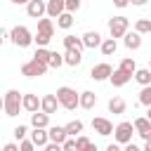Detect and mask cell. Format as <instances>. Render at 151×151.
I'll list each match as a JSON object with an SVG mask.
<instances>
[{"mask_svg": "<svg viewBox=\"0 0 151 151\" xmlns=\"http://www.w3.org/2000/svg\"><path fill=\"white\" fill-rule=\"evenodd\" d=\"M52 35H54V24H52V19H38V31H35V35H33V42L38 45V47H47L50 45V40H52Z\"/></svg>", "mask_w": 151, "mask_h": 151, "instance_id": "6da1fadb", "label": "cell"}, {"mask_svg": "<svg viewBox=\"0 0 151 151\" xmlns=\"http://www.w3.org/2000/svg\"><path fill=\"white\" fill-rule=\"evenodd\" d=\"M57 99H59V104H61L66 111H73V109L80 106V94H78L73 87H66V85L57 90Z\"/></svg>", "mask_w": 151, "mask_h": 151, "instance_id": "7a4b0ae2", "label": "cell"}, {"mask_svg": "<svg viewBox=\"0 0 151 151\" xmlns=\"http://www.w3.org/2000/svg\"><path fill=\"white\" fill-rule=\"evenodd\" d=\"M21 99H24V94H19V90H7V94H5V113L12 116V118L19 116V111L24 109Z\"/></svg>", "mask_w": 151, "mask_h": 151, "instance_id": "3957f363", "label": "cell"}, {"mask_svg": "<svg viewBox=\"0 0 151 151\" xmlns=\"http://www.w3.org/2000/svg\"><path fill=\"white\" fill-rule=\"evenodd\" d=\"M132 132H134V123H130V120H123V123H118L116 127H113V137H116V142L118 144H127V142H132Z\"/></svg>", "mask_w": 151, "mask_h": 151, "instance_id": "277c9868", "label": "cell"}, {"mask_svg": "<svg viewBox=\"0 0 151 151\" xmlns=\"http://www.w3.org/2000/svg\"><path fill=\"white\" fill-rule=\"evenodd\" d=\"M9 38H12V42H14L17 47H28V45L33 42V35H31V31H28L26 26H14V28L9 31Z\"/></svg>", "mask_w": 151, "mask_h": 151, "instance_id": "5b68a950", "label": "cell"}, {"mask_svg": "<svg viewBox=\"0 0 151 151\" xmlns=\"http://www.w3.org/2000/svg\"><path fill=\"white\" fill-rule=\"evenodd\" d=\"M45 71H47V64L45 61H40V59H31V61H26L24 66H21V76H26V78H35V76H45Z\"/></svg>", "mask_w": 151, "mask_h": 151, "instance_id": "8992f818", "label": "cell"}, {"mask_svg": "<svg viewBox=\"0 0 151 151\" xmlns=\"http://www.w3.org/2000/svg\"><path fill=\"white\" fill-rule=\"evenodd\" d=\"M127 28H130L127 17H113V19L109 21V33H111V38H123V35L127 33Z\"/></svg>", "mask_w": 151, "mask_h": 151, "instance_id": "52a82bcc", "label": "cell"}, {"mask_svg": "<svg viewBox=\"0 0 151 151\" xmlns=\"http://www.w3.org/2000/svg\"><path fill=\"white\" fill-rule=\"evenodd\" d=\"M111 73H113V68H111V64H97V66H92V71H90V78L92 80H109L111 78Z\"/></svg>", "mask_w": 151, "mask_h": 151, "instance_id": "ba28073f", "label": "cell"}, {"mask_svg": "<svg viewBox=\"0 0 151 151\" xmlns=\"http://www.w3.org/2000/svg\"><path fill=\"white\" fill-rule=\"evenodd\" d=\"M26 12H28V17H33V19H40L42 14H47V2H45V0H28V5H26Z\"/></svg>", "mask_w": 151, "mask_h": 151, "instance_id": "9c48e42d", "label": "cell"}, {"mask_svg": "<svg viewBox=\"0 0 151 151\" xmlns=\"http://www.w3.org/2000/svg\"><path fill=\"white\" fill-rule=\"evenodd\" d=\"M61 104H59V99H57V92L54 94H45L42 99H40V111H45V113H57V109H59Z\"/></svg>", "mask_w": 151, "mask_h": 151, "instance_id": "30bf717a", "label": "cell"}, {"mask_svg": "<svg viewBox=\"0 0 151 151\" xmlns=\"http://www.w3.org/2000/svg\"><path fill=\"white\" fill-rule=\"evenodd\" d=\"M134 132L146 142V139H151V120L144 116V118H134Z\"/></svg>", "mask_w": 151, "mask_h": 151, "instance_id": "8fae6325", "label": "cell"}, {"mask_svg": "<svg viewBox=\"0 0 151 151\" xmlns=\"http://www.w3.org/2000/svg\"><path fill=\"white\" fill-rule=\"evenodd\" d=\"M92 127H94L101 137L113 134V123H111V120H106V118H94V120H92Z\"/></svg>", "mask_w": 151, "mask_h": 151, "instance_id": "7c38bea8", "label": "cell"}, {"mask_svg": "<svg viewBox=\"0 0 151 151\" xmlns=\"http://www.w3.org/2000/svg\"><path fill=\"white\" fill-rule=\"evenodd\" d=\"M64 9H66V0H47V17L50 19H57Z\"/></svg>", "mask_w": 151, "mask_h": 151, "instance_id": "4fadbf2b", "label": "cell"}, {"mask_svg": "<svg viewBox=\"0 0 151 151\" xmlns=\"http://www.w3.org/2000/svg\"><path fill=\"white\" fill-rule=\"evenodd\" d=\"M47 134H50V142H57V144H64V139L68 137L66 127H61V125H52L47 130Z\"/></svg>", "mask_w": 151, "mask_h": 151, "instance_id": "5bb4252c", "label": "cell"}, {"mask_svg": "<svg viewBox=\"0 0 151 151\" xmlns=\"http://www.w3.org/2000/svg\"><path fill=\"white\" fill-rule=\"evenodd\" d=\"M83 45L90 47V50H94V47L101 45V35L97 31H87V33H83Z\"/></svg>", "mask_w": 151, "mask_h": 151, "instance_id": "9a60e30c", "label": "cell"}, {"mask_svg": "<svg viewBox=\"0 0 151 151\" xmlns=\"http://www.w3.org/2000/svg\"><path fill=\"white\" fill-rule=\"evenodd\" d=\"M123 38H125V47H127V50H139V47H142V33H137V31L130 33V31H127Z\"/></svg>", "mask_w": 151, "mask_h": 151, "instance_id": "2e32d148", "label": "cell"}, {"mask_svg": "<svg viewBox=\"0 0 151 151\" xmlns=\"http://www.w3.org/2000/svg\"><path fill=\"white\" fill-rule=\"evenodd\" d=\"M130 78H132L130 73H125L123 68H116V71L111 73V78H109V80H111V85H113V87H123V85H125Z\"/></svg>", "mask_w": 151, "mask_h": 151, "instance_id": "e0dca14e", "label": "cell"}, {"mask_svg": "<svg viewBox=\"0 0 151 151\" xmlns=\"http://www.w3.org/2000/svg\"><path fill=\"white\" fill-rule=\"evenodd\" d=\"M21 106H24V111H28V113L38 111V109H40V99H38V94H24Z\"/></svg>", "mask_w": 151, "mask_h": 151, "instance_id": "ac0fdd59", "label": "cell"}, {"mask_svg": "<svg viewBox=\"0 0 151 151\" xmlns=\"http://www.w3.org/2000/svg\"><path fill=\"white\" fill-rule=\"evenodd\" d=\"M31 125H33V127H47V125H50V113H45V111H33V113H31Z\"/></svg>", "mask_w": 151, "mask_h": 151, "instance_id": "d6986e66", "label": "cell"}, {"mask_svg": "<svg viewBox=\"0 0 151 151\" xmlns=\"http://www.w3.org/2000/svg\"><path fill=\"white\" fill-rule=\"evenodd\" d=\"M31 139H33V144H35V146H45V144L50 142V134H47V130H45V127H33Z\"/></svg>", "mask_w": 151, "mask_h": 151, "instance_id": "ffe728a7", "label": "cell"}, {"mask_svg": "<svg viewBox=\"0 0 151 151\" xmlns=\"http://www.w3.org/2000/svg\"><path fill=\"white\" fill-rule=\"evenodd\" d=\"M125 109H127V104H125V99H123V97H113V99L109 101V111H111L113 116L125 113Z\"/></svg>", "mask_w": 151, "mask_h": 151, "instance_id": "44dd1931", "label": "cell"}, {"mask_svg": "<svg viewBox=\"0 0 151 151\" xmlns=\"http://www.w3.org/2000/svg\"><path fill=\"white\" fill-rule=\"evenodd\" d=\"M80 61H83L80 50H66V52H64V64H68V66H78Z\"/></svg>", "mask_w": 151, "mask_h": 151, "instance_id": "7402d4cb", "label": "cell"}, {"mask_svg": "<svg viewBox=\"0 0 151 151\" xmlns=\"http://www.w3.org/2000/svg\"><path fill=\"white\" fill-rule=\"evenodd\" d=\"M101 54L104 57H111V54H116V50H118V42H116V38H106V40H101Z\"/></svg>", "mask_w": 151, "mask_h": 151, "instance_id": "603a6c76", "label": "cell"}, {"mask_svg": "<svg viewBox=\"0 0 151 151\" xmlns=\"http://www.w3.org/2000/svg\"><path fill=\"white\" fill-rule=\"evenodd\" d=\"M94 104H97V94H94V92H90V90L80 92V106H83V109H87V111H90Z\"/></svg>", "mask_w": 151, "mask_h": 151, "instance_id": "cb8c5ba5", "label": "cell"}, {"mask_svg": "<svg viewBox=\"0 0 151 151\" xmlns=\"http://www.w3.org/2000/svg\"><path fill=\"white\" fill-rule=\"evenodd\" d=\"M64 47L66 50H80L83 52V38H76V35H64Z\"/></svg>", "mask_w": 151, "mask_h": 151, "instance_id": "d4e9b609", "label": "cell"}, {"mask_svg": "<svg viewBox=\"0 0 151 151\" xmlns=\"http://www.w3.org/2000/svg\"><path fill=\"white\" fill-rule=\"evenodd\" d=\"M57 26H59V28H71V26H73V12H66V9H64V12L57 17Z\"/></svg>", "mask_w": 151, "mask_h": 151, "instance_id": "484cf974", "label": "cell"}, {"mask_svg": "<svg viewBox=\"0 0 151 151\" xmlns=\"http://www.w3.org/2000/svg\"><path fill=\"white\" fill-rule=\"evenodd\" d=\"M134 80L139 85H149L151 83V68H137L134 71Z\"/></svg>", "mask_w": 151, "mask_h": 151, "instance_id": "4316f807", "label": "cell"}, {"mask_svg": "<svg viewBox=\"0 0 151 151\" xmlns=\"http://www.w3.org/2000/svg\"><path fill=\"white\" fill-rule=\"evenodd\" d=\"M139 104H142V106H151V83H149V85H142Z\"/></svg>", "mask_w": 151, "mask_h": 151, "instance_id": "83f0119b", "label": "cell"}, {"mask_svg": "<svg viewBox=\"0 0 151 151\" xmlns=\"http://www.w3.org/2000/svg\"><path fill=\"white\" fill-rule=\"evenodd\" d=\"M64 127H66V132H68L71 137H76V134L83 132V120H71V123H66Z\"/></svg>", "mask_w": 151, "mask_h": 151, "instance_id": "f1b7e54d", "label": "cell"}, {"mask_svg": "<svg viewBox=\"0 0 151 151\" xmlns=\"http://www.w3.org/2000/svg\"><path fill=\"white\" fill-rule=\"evenodd\" d=\"M134 31L142 33V35L144 33H151V19H137L134 21Z\"/></svg>", "mask_w": 151, "mask_h": 151, "instance_id": "f546056e", "label": "cell"}, {"mask_svg": "<svg viewBox=\"0 0 151 151\" xmlns=\"http://www.w3.org/2000/svg\"><path fill=\"white\" fill-rule=\"evenodd\" d=\"M118 68H123L125 73L134 76V71H137V64H134V59H130V57H127V59H123V61H120V66H118Z\"/></svg>", "mask_w": 151, "mask_h": 151, "instance_id": "4dcf8cb0", "label": "cell"}, {"mask_svg": "<svg viewBox=\"0 0 151 151\" xmlns=\"http://www.w3.org/2000/svg\"><path fill=\"white\" fill-rule=\"evenodd\" d=\"M76 149H78V151H80V149H87V151H94L97 146H94V144H92V142H90L87 137H78V139H76Z\"/></svg>", "mask_w": 151, "mask_h": 151, "instance_id": "1f68e13d", "label": "cell"}, {"mask_svg": "<svg viewBox=\"0 0 151 151\" xmlns=\"http://www.w3.org/2000/svg\"><path fill=\"white\" fill-rule=\"evenodd\" d=\"M52 68H59L61 64H64V54H59V52H50V61H47Z\"/></svg>", "mask_w": 151, "mask_h": 151, "instance_id": "d6a6232c", "label": "cell"}, {"mask_svg": "<svg viewBox=\"0 0 151 151\" xmlns=\"http://www.w3.org/2000/svg\"><path fill=\"white\" fill-rule=\"evenodd\" d=\"M33 57H35V59H40V61H45V64H47V61H50V50H47V47H38V50H35V54H33ZM47 66H50V64H47Z\"/></svg>", "mask_w": 151, "mask_h": 151, "instance_id": "836d02e7", "label": "cell"}, {"mask_svg": "<svg viewBox=\"0 0 151 151\" xmlns=\"http://www.w3.org/2000/svg\"><path fill=\"white\" fill-rule=\"evenodd\" d=\"M33 149H35L33 139H26V137H24V139L19 142V151H33Z\"/></svg>", "mask_w": 151, "mask_h": 151, "instance_id": "e575fe53", "label": "cell"}, {"mask_svg": "<svg viewBox=\"0 0 151 151\" xmlns=\"http://www.w3.org/2000/svg\"><path fill=\"white\" fill-rule=\"evenodd\" d=\"M26 132H28L26 125H17V127H14V137H17V142H21V139L26 137Z\"/></svg>", "mask_w": 151, "mask_h": 151, "instance_id": "d590c367", "label": "cell"}, {"mask_svg": "<svg viewBox=\"0 0 151 151\" xmlns=\"http://www.w3.org/2000/svg\"><path fill=\"white\" fill-rule=\"evenodd\" d=\"M80 9V0H66V12H78Z\"/></svg>", "mask_w": 151, "mask_h": 151, "instance_id": "8d00e7d4", "label": "cell"}, {"mask_svg": "<svg viewBox=\"0 0 151 151\" xmlns=\"http://www.w3.org/2000/svg\"><path fill=\"white\" fill-rule=\"evenodd\" d=\"M61 149L64 151H71V149H76V139H71V134L64 139V144H61Z\"/></svg>", "mask_w": 151, "mask_h": 151, "instance_id": "74e56055", "label": "cell"}, {"mask_svg": "<svg viewBox=\"0 0 151 151\" xmlns=\"http://www.w3.org/2000/svg\"><path fill=\"white\" fill-rule=\"evenodd\" d=\"M2 149H5V151H19V144H14V142H9V144H5Z\"/></svg>", "mask_w": 151, "mask_h": 151, "instance_id": "f35d334b", "label": "cell"}, {"mask_svg": "<svg viewBox=\"0 0 151 151\" xmlns=\"http://www.w3.org/2000/svg\"><path fill=\"white\" fill-rule=\"evenodd\" d=\"M113 5H116V7H127L130 0H113Z\"/></svg>", "mask_w": 151, "mask_h": 151, "instance_id": "ab89813d", "label": "cell"}, {"mask_svg": "<svg viewBox=\"0 0 151 151\" xmlns=\"http://www.w3.org/2000/svg\"><path fill=\"white\" fill-rule=\"evenodd\" d=\"M125 151H137V144H132V142H127V144H125Z\"/></svg>", "mask_w": 151, "mask_h": 151, "instance_id": "60d3db41", "label": "cell"}, {"mask_svg": "<svg viewBox=\"0 0 151 151\" xmlns=\"http://www.w3.org/2000/svg\"><path fill=\"white\" fill-rule=\"evenodd\" d=\"M106 151H118V142H116V144H109V146H106Z\"/></svg>", "mask_w": 151, "mask_h": 151, "instance_id": "b9f144b4", "label": "cell"}, {"mask_svg": "<svg viewBox=\"0 0 151 151\" xmlns=\"http://www.w3.org/2000/svg\"><path fill=\"white\" fill-rule=\"evenodd\" d=\"M132 5H137V7H142V5H146V0H130Z\"/></svg>", "mask_w": 151, "mask_h": 151, "instance_id": "7bdbcfd3", "label": "cell"}, {"mask_svg": "<svg viewBox=\"0 0 151 151\" xmlns=\"http://www.w3.org/2000/svg\"><path fill=\"white\" fill-rule=\"evenodd\" d=\"M144 151H151V139H146V144H144Z\"/></svg>", "mask_w": 151, "mask_h": 151, "instance_id": "ee69618b", "label": "cell"}, {"mask_svg": "<svg viewBox=\"0 0 151 151\" xmlns=\"http://www.w3.org/2000/svg\"><path fill=\"white\" fill-rule=\"evenodd\" d=\"M14 5H28V0H12Z\"/></svg>", "mask_w": 151, "mask_h": 151, "instance_id": "f6af8a7d", "label": "cell"}, {"mask_svg": "<svg viewBox=\"0 0 151 151\" xmlns=\"http://www.w3.org/2000/svg\"><path fill=\"white\" fill-rule=\"evenodd\" d=\"M0 109H5V97H0Z\"/></svg>", "mask_w": 151, "mask_h": 151, "instance_id": "bcb514c9", "label": "cell"}, {"mask_svg": "<svg viewBox=\"0 0 151 151\" xmlns=\"http://www.w3.org/2000/svg\"><path fill=\"white\" fill-rule=\"evenodd\" d=\"M146 118H149V120H151V106H149V111H146Z\"/></svg>", "mask_w": 151, "mask_h": 151, "instance_id": "7dc6e473", "label": "cell"}, {"mask_svg": "<svg viewBox=\"0 0 151 151\" xmlns=\"http://www.w3.org/2000/svg\"><path fill=\"white\" fill-rule=\"evenodd\" d=\"M149 68H151V57H149Z\"/></svg>", "mask_w": 151, "mask_h": 151, "instance_id": "c3c4849f", "label": "cell"}, {"mask_svg": "<svg viewBox=\"0 0 151 151\" xmlns=\"http://www.w3.org/2000/svg\"><path fill=\"white\" fill-rule=\"evenodd\" d=\"M0 45H2V33H0Z\"/></svg>", "mask_w": 151, "mask_h": 151, "instance_id": "681fc988", "label": "cell"}]
</instances>
